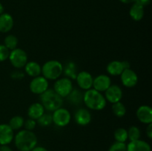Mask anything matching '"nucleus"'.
<instances>
[{"mask_svg":"<svg viewBox=\"0 0 152 151\" xmlns=\"http://www.w3.org/2000/svg\"><path fill=\"white\" fill-rule=\"evenodd\" d=\"M122 84L126 87L132 88L135 87L138 82L137 74L131 68L125 69L120 75Z\"/></svg>","mask_w":152,"mask_h":151,"instance_id":"obj_9","label":"nucleus"},{"mask_svg":"<svg viewBox=\"0 0 152 151\" xmlns=\"http://www.w3.org/2000/svg\"><path fill=\"white\" fill-rule=\"evenodd\" d=\"M48 81L44 76H39L34 77L29 84L30 90L34 94L41 95L48 89Z\"/></svg>","mask_w":152,"mask_h":151,"instance_id":"obj_8","label":"nucleus"},{"mask_svg":"<svg viewBox=\"0 0 152 151\" xmlns=\"http://www.w3.org/2000/svg\"><path fill=\"white\" fill-rule=\"evenodd\" d=\"M63 73H65V76L67 78H69L70 79H76L77 77V68H76V65L74 62H69L65 66V69L63 68Z\"/></svg>","mask_w":152,"mask_h":151,"instance_id":"obj_24","label":"nucleus"},{"mask_svg":"<svg viewBox=\"0 0 152 151\" xmlns=\"http://www.w3.org/2000/svg\"><path fill=\"white\" fill-rule=\"evenodd\" d=\"M111 85V79L108 76L101 74L94 78L93 87L94 90L100 92H105Z\"/></svg>","mask_w":152,"mask_h":151,"instance_id":"obj_13","label":"nucleus"},{"mask_svg":"<svg viewBox=\"0 0 152 151\" xmlns=\"http://www.w3.org/2000/svg\"><path fill=\"white\" fill-rule=\"evenodd\" d=\"M112 112L118 118H122L124 116L126 113V107L124 104L122 103L121 102H116L112 105Z\"/></svg>","mask_w":152,"mask_h":151,"instance_id":"obj_23","label":"nucleus"},{"mask_svg":"<svg viewBox=\"0 0 152 151\" xmlns=\"http://www.w3.org/2000/svg\"><path fill=\"white\" fill-rule=\"evenodd\" d=\"M106 70L109 75L116 76L121 75L123 71L125 70V68L123 66V62L115 60L108 64Z\"/></svg>","mask_w":152,"mask_h":151,"instance_id":"obj_19","label":"nucleus"},{"mask_svg":"<svg viewBox=\"0 0 152 151\" xmlns=\"http://www.w3.org/2000/svg\"><path fill=\"white\" fill-rule=\"evenodd\" d=\"M83 102L88 108L92 110H102L106 106V99L100 92L90 89L83 94Z\"/></svg>","mask_w":152,"mask_h":151,"instance_id":"obj_2","label":"nucleus"},{"mask_svg":"<svg viewBox=\"0 0 152 151\" xmlns=\"http://www.w3.org/2000/svg\"><path fill=\"white\" fill-rule=\"evenodd\" d=\"M16 147L19 151H31L37 144V137L33 131L22 130L14 136Z\"/></svg>","mask_w":152,"mask_h":151,"instance_id":"obj_1","label":"nucleus"},{"mask_svg":"<svg viewBox=\"0 0 152 151\" xmlns=\"http://www.w3.org/2000/svg\"><path fill=\"white\" fill-rule=\"evenodd\" d=\"M24 76H25L24 73L19 70H15L11 73V77L15 79H21V78H24Z\"/></svg>","mask_w":152,"mask_h":151,"instance_id":"obj_33","label":"nucleus"},{"mask_svg":"<svg viewBox=\"0 0 152 151\" xmlns=\"http://www.w3.org/2000/svg\"><path fill=\"white\" fill-rule=\"evenodd\" d=\"M129 14L134 21L139 22L144 16V7L134 2L131 7Z\"/></svg>","mask_w":152,"mask_h":151,"instance_id":"obj_21","label":"nucleus"},{"mask_svg":"<svg viewBox=\"0 0 152 151\" xmlns=\"http://www.w3.org/2000/svg\"><path fill=\"white\" fill-rule=\"evenodd\" d=\"M82 93H81L77 89H75V90L73 89L71 93L67 96L68 102H70L71 104H74V105H80L83 101V94H82Z\"/></svg>","mask_w":152,"mask_h":151,"instance_id":"obj_22","label":"nucleus"},{"mask_svg":"<svg viewBox=\"0 0 152 151\" xmlns=\"http://www.w3.org/2000/svg\"><path fill=\"white\" fill-rule=\"evenodd\" d=\"M53 123L59 127H64L68 125L71 119V115L69 111L63 107L56 110L52 114Z\"/></svg>","mask_w":152,"mask_h":151,"instance_id":"obj_7","label":"nucleus"},{"mask_svg":"<svg viewBox=\"0 0 152 151\" xmlns=\"http://www.w3.org/2000/svg\"><path fill=\"white\" fill-rule=\"evenodd\" d=\"M13 19L9 13H2L0 15V32L7 33L13 27Z\"/></svg>","mask_w":152,"mask_h":151,"instance_id":"obj_16","label":"nucleus"},{"mask_svg":"<svg viewBox=\"0 0 152 151\" xmlns=\"http://www.w3.org/2000/svg\"><path fill=\"white\" fill-rule=\"evenodd\" d=\"M40 101L45 110L48 111H54L62 107L63 105V98L58 95L52 89H48L46 91L40 95Z\"/></svg>","mask_w":152,"mask_h":151,"instance_id":"obj_3","label":"nucleus"},{"mask_svg":"<svg viewBox=\"0 0 152 151\" xmlns=\"http://www.w3.org/2000/svg\"><path fill=\"white\" fill-rule=\"evenodd\" d=\"M31 151H48L45 147L42 146H36Z\"/></svg>","mask_w":152,"mask_h":151,"instance_id":"obj_37","label":"nucleus"},{"mask_svg":"<svg viewBox=\"0 0 152 151\" xmlns=\"http://www.w3.org/2000/svg\"><path fill=\"white\" fill-rule=\"evenodd\" d=\"M10 55V50L4 45L0 44V62L7 60Z\"/></svg>","mask_w":152,"mask_h":151,"instance_id":"obj_31","label":"nucleus"},{"mask_svg":"<svg viewBox=\"0 0 152 151\" xmlns=\"http://www.w3.org/2000/svg\"><path fill=\"white\" fill-rule=\"evenodd\" d=\"M3 12H4V7L1 4V3H0V15L2 14Z\"/></svg>","mask_w":152,"mask_h":151,"instance_id":"obj_39","label":"nucleus"},{"mask_svg":"<svg viewBox=\"0 0 152 151\" xmlns=\"http://www.w3.org/2000/svg\"><path fill=\"white\" fill-rule=\"evenodd\" d=\"M108 151H127L126 143L115 142L110 146Z\"/></svg>","mask_w":152,"mask_h":151,"instance_id":"obj_30","label":"nucleus"},{"mask_svg":"<svg viewBox=\"0 0 152 151\" xmlns=\"http://www.w3.org/2000/svg\"><path fill=\"white\" fill-rule=\"evenodd\" d=\"M4 45L9 50H13L17 47L18 38L16 36L9 34L4 38Z\"/></svg>","mask_w":152,"mask_h":151,"instance_id":"obj_25","label":"nucleus"},{"mask_svg":"<svg viewBox=\"0 0 152 151\" xmlns=\"http://www.w3.org/2000/svg\"><path fill=\"white\" fill-rule=\"evenodd\" d=\"M114 137L116 142H123L125 143L126 141L128 140V131L126 129L123 128V127H120L117 128V130L114 131Z\"/></svg>","mask_w":152,"mask_h":151,"instance_id":"obj_27","label":"nucleus"},{"mask_svg":"<svg viewBox=\"0 0 152 151\" xmlns=\"http://www.w3.org/2000/svg\"><path fill=\"white\" fill-rule=\"evenodd\" d=\"M53 90L62 98H65L73 90V83L71 79L67 77L58 78L53 84Z\"/></svg>","mask_w":152,"mask_h":151,"instance_id":"obj_6","label":"nucleus"},{"mask_svg":"<svg viewBox=\"0 0 152 151\" xmlns=\"http://www.w3.org/2000/svg\"><path fill=\"white\" fill-rule=\"evenodd\" d=\"M105 93V99L111 104L120 102L123 95L121 87L116 84L110 86Z\"/></svg>","mask_w":152,"mask_h":151,"instance_id":"obj_10","label":"nucleus"},{"mask_svg":"<svg viewBox=\"0 0 152 151\" xmlns=\"http://www.w3.org/2000/svg\"><path fill=\"white\" fill-rule=\"evenodd\" d=\"M134 2L140 4V5L142 6V7H145V6L148 5L150 4L151 0H135Z\"/></svg>","mask_w":152,"mask_h":151,"instance_id":"obj_34","label":"nucleus"},{"mask_svg":"<svg viewBox=\"0 0 152 151\" xmlns=\"http://www.w3.org/2000/svg\"><path fill=\"white\" fill-rule=\"evenodd\" d=\"M37 123L42 127H48L53 123L52 115L50 113H44L37 119Z\"/></svg>","mask_w":152,"mask_h":151,"instance_id":"obj_29","label":"nucleus"},{"mask_svg":"<svg viewBox=\"0 0 152 151\" xmlns=\"http://www.w3.org/2000/svg\"><path fill=\"white\" fill-rule=\"evenodd\" d=\"M146 136L149 139H152V123L148 124V127L146 128Z\"/></svg>","mask_w":152,"mask_h":151,"instance_id":"obj_35","label":"nucleus"},{"mask_svg":"<svg viewBox=\"0 0 152 151\" xmlns=\"http://www.w3.org/2000/svg\"><path fill=\"white\" fill-rule=\"evenodd\" d=\"M74 120L76 123L80 126H86L91 123L92 120L91 113L86 108L77 110L74 114Z\"/></svg>","mask_w":152,"mask_h":151,"instance_id":"obj_15","label":"nucleus"},{"mask_svg":"<svg viewBox=\"0 0 152 151\" xmlns=\"http://www.w3.org/2000/svg\"><path fill=\"white\" fill-rule=\"evenodd\" d=\"M128 131V139L130 140V142L132 141L139 140L141 136L140 130L137 126H132L129 127Z\"/></svg>","mask_w":152,"mask_h":151,"instance_id":"obj_28","label":"nucleus"},{"mask_svg":"<svg viewBox=\"0 0 152 151\" xmlns=\"http://www.w3.org/2000/svg\"><path fill=\"white\" fill-rule=\"evenodd\" d=\"M8 59L10 64L15 68L21 69L24 68L28 62V55L24 50L16 47L10 52Z\"/></svg>","mask_w":152,"mask_h":151,"instance_id":"obj_5","label":"nucleus"},{"mask_svg":"<svg viewBox=\"0 0 152 151\" xmlns=\"http://www.w3.org/2000/svg\"><path fill=\"white\" fill-rule=\"evenodd\" d=\"M45 113V108L41 103L36 102L29 106L28 109V115L30 118L37 120Z\"/></svg>","mask_w":152,"mask_h":151,"instance_id":"obj_18","label":"nucleus"},{"mask_svg":"<svg viewBox=\"0 0 152 151\" xmlns=\"http://www.w3.org/2000/svg\"><path fill=\"white\" fill-rule=\"evenodd\" d=\"M126 146L127 151H151L149 144L140 139L130 142Z\"/></svg>","mask_w":152,"mask_h":151,"instance_id":"obj_17","label":"nucleus"},{"mask_svg":"<svg viewBox=\"0 0 152 151\" xmlns=\"http://www.w3.org/2000/svg\"><path fill=\"white\" fill-rule=\"evenodd\" d=\"M120 1L124 4H131V3L134 2L135 0H120Z\"/></svg>","mask_w":152,"mask_h":151,"instance_id":"obj_38","label":"nucleus"},{"mask_svg":"<svg viewBox=\"0 0 152 151\" xmlns=\"http://www.w3.org/2000/svg\"><path fill=\"white\" fill-rule=\"evenodd\" d=\"M14 139V130L7 124H0V145H8Z\"/></svg>","mask_w":152,"mask_h":151,"instance_id":"obj_12","label":"nucleus"},{"mask_svg":"<svg viewBox=\"0 0 152 151\" xmlns=\"http://www.w3.org/2000/svg\"><path fill=\"white\" fill-rule=\"evenodd\" d=\"M36 125H37V121L36 120L32 119V118H28L26 121H24V127L25 129L30 131H33L35 129Z\"/></svg>","mask_w":152,"mask_h":151,"instance_id":"obj_32","label":"nucleus"},{"mask_svg":"<svg viewBox=\"0 0 152 151\" xmlns=\"http://www.w3.org/2000/svg\"><path fill=\"white\" fill-rule=\"evenodd\" d=\"M77 84L83 90H90L93 87L94 78L90 73L87 71H81L76 77Z\"/></svg>","mask_w":152,"mask_h":151,"instance_id":"obj_11","label":"nucleus"},{"mask_svg":"<svg viewBox=\"0 0 152 151\" xmlns=\"http://www.w3.org/2000/svg\"><path fill=\"white\" fill-rule=\"evenodd\" d=\"M137 118L142 124H149L152 123V109L148 105L139 107L136 112Z\"/></svg>","mask_w":152,"mask_h":151,"instance_id":"obj_14","label":"nucleus"},{"mask_svg":"<svg viewBox=\"0 0 152 151\" xmlns=\"http://www.w3.org/2000/svg\"><path fill=\"white\" fill-rule=\"evenodd\" d=\"M24 121L25 120L23 117L20 115H15L10 118L8 124L13 130H19L24 126Z\"/></svg>","mask_w":152,"mask_h":151,"instance_id":"obj_26","label":"nucleus"},{"mask_svg":"<svg viewBox=\"0 0 152 151\" xmlns=\"http://www.w3.org/2000/svg\"><path fill=\"white\" fill-rule=\"evenodd\" d=\"M0 151H13L8 145H0Z\"/></svg>","mask_w":152,"mask_h":151,"instance_id":"obj_36","label":"nucleus"},{"mask_svg":"<svg viewBox=\"0 0 152 151\" xmlns=\"http://www.w3.org/2000/svg\"><path fill=\"white\" fill-rule=\"evenodd\" d=\"M25 71L29 76L34 78L42 73V67L36 62H28L25 65Z\"/></svg>","mask_w":152,"mask_h":151,"instance_id":"obj_20","label":"nucleus"},{"mask_svg":"<svg viewBox=\"0 0 152 151\" xmlns=\"http://www.w3.org/2000/svg\"><path fill=\"white\" fill-rule=\"evenodd\" d=\"M42 73L46 79L56 80L63 73V65L57 60L48 61L42 67Z\"/></svg>","mask_w":152,"mask_h":151,"instance_id":"obj_4","label":"nucleus"}]
</instances>
